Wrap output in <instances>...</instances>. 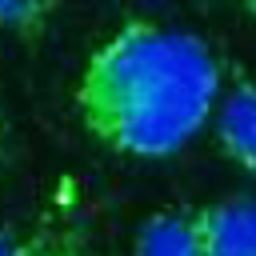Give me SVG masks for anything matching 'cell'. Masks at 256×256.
Returning a JSON list of instances; mask_svg holds the SVG:
<instances>
[{
  "label": "cell",
  "mask_w": 256,
  "mask_h": 256,
  "mask_svg": "<svg viewBox=\"0 0 256 256\" xmlns=\"http://www.w3.org/2000/svg\"><path fill=\"white\" fill-rule=\"evenodd\" d=\"M224 80L208 40L164 20L128 16L80 64L72 112L108 152L164 160L212 124Z\"/></svg>",
  "instance_id": "obj_1"
},
{
  "label": "cell",
  "mask_w": 256,
  "mask_h": 256,
  "mask_svg": "<svg viewBox=\"0 0 256 256\" xmlns=\"http://www.w3.org/2000/svg\"><path fill=\"white\" fill-rule=\"evenodd\" d=\"M88 216L72 192H56L20 220H0V256H88Z\"/></svg>",
  "instance_id": "obj_2"
},
{
  "label": "cell",
  "mask_w": 256,
  "mask_h": 256,
  "mask_svg": "<svg viewBox=\"0 0 256 256\" xmlns=\"http://www.w3.org/2000/svg\"><path fill=\"white\" fill-rule=\"evenodd\" d=\"M212 140L228 164L256 180V80L248 72H228L212 116Z\"/></svg>",
  "instance_id": "obj_3"
},
{
  "label": "cell",
  "mask_w": 256,
  "mask_h": 256,
  "mask_svg": "<svg viewBox=\"0 0 256 256\" xmlns=\"http://www.w3.org/2000/svg\"><path fill=\"white\" fill-rule=\"evenodd\" d=\"M192 212L208 256H256V192H232Z\"/></svg>",
  "instance_id": "obj_4"
},
{
  "label": "cell",
  "mask_w": 256,
  "mask_h": 256,
  "mask_svg": "<svg viewBox=\"0 0 256 256\" xmlns=\"http://www.w3.org/2000/svg\"><path fill=\"white\" fill-rule=\"evenodd\" d=\"M132 256H208L200 228H196V212L192 208H160L152 212L132 244Z\"/></svg>",
  "instance_id": "obj_5"
},
{
  "label": "cell",
  "mask_w": 256,
  "mask_h": 256,
  "mask_svg": "<svg viewBox=\"0 0 256 256\" xmlns=\"http://www.w3.org/2000/svg\"><path fill=\"white\" fill-rule=\"evenodd\" d=\"M56 8L44 0H0V32L12 36H40L52 24Z\"/></svg>",
  "instance_id": "obj_6"
},
{
  "label": "cell",
  "mask_w": 256,
  "mask_h": 256,
  "mask_svg": "<svg viewBox=\"0 0 256 256\" xmlns=\"http://www.w3.org/2000/svg\"><path fill=\"white\" fill-rule=\"evenodd\" d=\"M12 160H16V128H12V116H8V108L0 100V180L8 176Z\"/></svg>",
  "instance_id": "obj_7"
},
{
  "label": "cell",
  "mask_w": 256,
  "mask_h": 256,
  "mask_svg": "<svg viewBox=\"0 0 256 256\" xmlns=\"http://www.w3.org/2000/svg\"><path fill=\"white\" fill-rule=\"evenodd\" d=\"M244 12H248V16H252V20H256V4H252V8H244Z\"/></svg>",
  "instance_id": "obj_8"
}]
</instances>
